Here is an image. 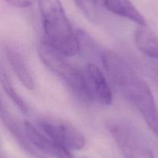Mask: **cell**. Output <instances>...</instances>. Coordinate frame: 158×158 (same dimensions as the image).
<instances>
[{
  "mask_svg": "<svg viewBox=\"0 0 158 158\" xmlns=\"http://www.w3.org/2000/svg\"><path fill=\"white\" fill-rule=\"evenodd\" d=\"M145 121L151 130V131L158 138V112L145 118Z\"/></svg>",
  "mask_w": 158,
  "mask_h": 158,
  "instance_id": "obj_14",
  "label": "cell"
},
{
  "mask_svg": "<svg viewBox=\"0 0 158 158\" xmlns=\"http://www.w3.org/2000/svg\"><path fill=\"white\" fill-rule=\"evenodd\" d=\"M78 9L89 19L98 21L100 16L101 0H74Z\"/></svg>",
  "mask_w": 158,
  "mask_h": 158,
  "instance_id": "obj_13",
  "label": "cell"
},
{
  "mask_svg": "<svg viewBox=\"0 0 158 158\" xmlns=\"http://www.w3.org/2000/svg\"><path fill=\"white\" fill-rule=\"evenodd\" d=\"M44 36L41 42L64 57L80 52L77 33L65 13L60 0H37Z\"/></svg>",
  "mask_w": 158,
  "mask_h": 158,
  "instance_id": "obj_2",
  "label": "cell"
},
{
  "mask_svg": "<svg viewBox=\"0 0 158 158\" xmlns=\"http://www.w3.org/2000/svg\"><path fill=\"white\" fill-rule=\"evenodd\" d=\"M136 48L147 57L158 59V37L146 24L138 25L134 34Z\"/></svg>",
  "mask_w": 158,
  "mask_h": 158,
  "instance_id": "obj_10",
  "label": "cell"
},
{
  "mask_svg": "<svg viewBox=\"0 0 158 158\" xmlns=\"http://www.w3.org/2000/svg\"><path fill=\"white\" fill-rule=\"evenodd\" d=\"M0 84L2 85V87L6 95L10 97L13 102L24 113L28 112V106L26 104L25 102L23 100L20 95L17 93L16 89L12 85L10 80V77L7 75L5 69L3 68H0Z\"/></svg>",
  "mask_w": 158,
  "mask_h": 158,
  "instance_id": "obj_12",
  "label": "cell"
},
{
  "mask_svg": "<svg viewBox=\"0 0 158 158\" xmlns=\"http://www.w3.org/2000/svg\"><path fill=\"white\" fill-rule=\"evenodd\" d=\"M38 125L44 134L70 151L80 150L85 147V136L68 123L58 118L45 117L38 121Z\"/></svg>",
  "mask_w": 158,
  "mask_h": 158,
  "instance_id": "obj_5",
  "label": "cell"
},
{
  "mask_svg": "<svg viewBox=\"0 0 158 158\" xmlns=\"http://www.w3.org/2000/svg\"><path fill=\"white\" fill-rule=\"evenodd\" d=\"M7 3L19 8H26L30 6L36 0H4Z\"/></svg>",
  "mask_w": 158,
  "mask_h": 158,
  "instance_id": "obj_15",
  "label": "cell"
},
{
  "mask_svg": "<svg viewBox=\"0 0 158 158\" xmlns=\"http://www.w3.org/2000/svg\"><path fill=\"white\" fill-rule=\"evenodd\" d=\"M6 54L10 65L23 85L28 90H33L35 89L34 80L22 54L10 47L6 48Z\"/></svg>",
  "mask_w": 158,
  "mask_h": 158,
  "instance_id": "obj_11",
  "label": "cell"
},
{
  "mask_svg": "<svg viewBox=\"0 0 158 158\" xmlns=\"http://www.w3.org/2000/svg\"><path fill=\"white\" fill-rule=\"evenodd\" d=\"M86 81L94 102L109 106L112 102V92L102 71L96 64H88L85 70Z\"/></svg>",
  "mask_w": 158,
  "mask_h": 158,
  "instance_id": "obj_7",
  "label": "cell"
},
{
  "mask_svg": "<svg viewBox=\"0 0 158 158\" xmlns=\"http://www.w3.org/2000/svg\"><path fill=\"white\" fill-rule=\"evenodd\" d=\"M23 126L27 140L33 148L55 158H74L69 150L51 140L30 122L25 121Z\"/></svg>",
  "mask_w": 158,
  "mask_h": 158,
  "instance_id": "obj_6",
  "label": "cell"
},
{
  "mask_svg": "<svg viewBox=\"0 0 158 158\" xmlns=\"http://www.w3.org/2000/svg\"><path fill=\"white\" fill-rule=\"evenodd\" d=\"M102 6L110 13L129 19L137 25H146L144 16L130 0H101Z\"/></svg>",
  "mask_w": 158,
  "mask_h": 158,
  "instance_id": "obj_8",
  "label": "cell"
},
{
  "mask_svg": "<svg viewBox=\"0 0 158 158\" xmlns=\"http://www.w3.org/2000/svg\"><path fill=\"white\" fill-rule=\"evenodd\" d=\"M38 158H44V157H43V156H40Z\"/></svg>",
  "mask_w": 158,
  "mask_h": 158,
  "instance_id": "obj_16",
  "label": "cell"
},
{
  "mask_svg": "<svg viewBox=\"0 0 158 158\" xmlns=\"http://www.w3.org/2000/svg\"><path fill=\"white\" fill-rule=\"evenodd\" d=\"M0 118L4 123V125L6 126V127L8 129L9 131L13 134L15 139L17 140L19 145L26 151L29 152L30 154L33 155L35 157H36L39 154H36L37 153L35 151L34 149L30 146L28 141L27 140L25 133H24L23 126V127H21L17 119L15 118V116H13V114L7 109L1 96H0Z\"/></svg>",
  "mask_w": 158,
  "mask_h": 158,
  "instance_id": "obj_9",
  "label": "cell"
},
{
  "mask_svg": "<svg viewBox=\"0 0 158 158\" xmlns=\"http://www.w3.org/2000/svg\"><path fill=\"white\" fill-rule=\"evenodd\" d=\"M101 60L114 83L144 119L158 112L150 86L120 54L112 50H105L101 54Z\"/></svg>",
  "mask_w": 158,
  "mask_h": 158,
  "instance_id": "obj_1",
  "label": "cell"
},
{
  "mask_svg": "<svg viewBox=\"0 0 158 158\" xmlns=\"http://www.w3.org/2000/svg\"><path fill=\"white\" fill-rule=\"evenodd\" d=\"M106 128L124 158H155L153 152L143 143L134 127L122 119H111Z\"/></svg>",
  "mask_w": 158,
  "mask_h": 158,
  "instance_id": "obj_4",
  "label": "cell"
},
{
  "mask_svg": "<svg viewBox=\"0 0 158 158\" xmlns=\"http://www.w3.org/2000/svg\"><path fill=\"white\" fill-rule=\"evenodd\" d=\"M38 54L42 62L62 80L74 97L81 102H93L85 73L74 67L61 55L40 42Z\"/></svg>",
  "mask_w": 158,
  "mask_h": 158,
  "instance_id": "obj_3",
  "label": "cell"
}]
</instances>
